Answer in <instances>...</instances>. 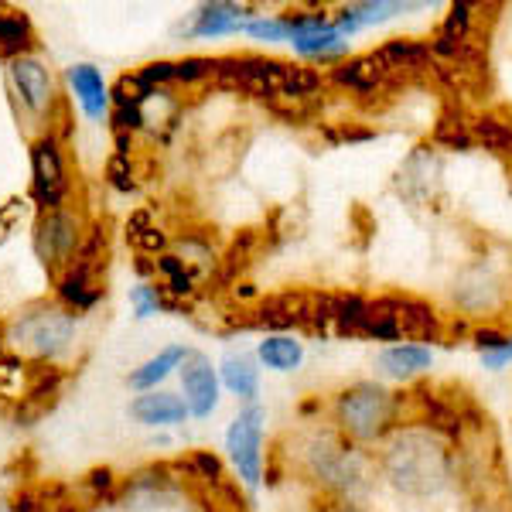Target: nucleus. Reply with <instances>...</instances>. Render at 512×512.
Wrapping results in <instances>:
<instances>
[{
    "mask_svg": "<svg viewBox=\"0 0 512 512\" xmlns=\"http://www.w3.org/2000/svg\"><path fill=\"white\" fill-rule=\"evenodd\" d=\"M379 468H383L386 482L400 495H410V499H431V495L444 492L454 475L448 444L431 427H400V431H393Z\"/></svg>",
    "mask_w": 512,
    "mask_h": 512,
    "instance_id": "1",
    "label": "nucleus"
},
{
    "mask_svg": "<svg viewBox=\"0 0 512 512\" xmlns=\"http://www.w3.org/2000/svg\"><path fill=\"white\" fill-rule=\"evenodd\" d=\"M335 424L355 444H376L396 427V396L379 383H355L338 393Z\"/></svg>",
    "mask_w": 512,
    "mask_h": 512,
    "instance_id": "2",
    "label": "nucleus"
},
{
    "mask_svg": "<svg viewBox=\"0 0 512 512\" xmlns=\"http://www.w3.org/2000/svg\"><path fill=\"white\" fill-rule=\"evenodd\" d=\"M308 472L318 478L325 489H332L345 499L366 492L369 485V465L359 451L349 448L345 441H338L332 434H321L311 441L308 448Z\"/></svg>",
    "mask_w": 512,
    "mask_h": 512,
    "instance_id": "3",
    "label": "nucleus"
},
{
    "mask_svg": "<svg viewBox=\"0 0 512 512\" xmlns=\"http://www.w3.org/2000/svg\"><path fill=\"white\" fill-rule=\"evenodd\" d=\"M72 332H76V318L65 315L62 308H35L21 315L18 325L11 328V342L18 345L24 355L35 359H55L69 349Z\"/></svg>",
    "mask_w": 512,
    "mask_h": 512,
    "instance_id": "4",
    "label": "nucleus"
},
{
    "mask_svg": "<svg viewBox=\"0 0 512 512\" xmlns=\"http://www.w3.org/2000/svg\"><path fill=\"white\" fill-rule=\"evenodd\" d=\"M226 451L233 458L239 478L256 489L263 478V410L246 407L233 417L226 431Z\"/></svg>",
    "mask_w": 512,
    "mask_h": 512,
    "instance_id": "5",
    "label": "nucleus"
},
{
    "mask_svg": "<svg viewBox=\"0 0 512 512\" xmlns=\"http://www.w3.org/2000/svg\"><path fill=\"white\" fill-rule=\"evenodd\" d=\"M287 62L280 59H263V55H239V59H219L216 79L239 86L243 93L260 96V99H277L280 82H284Z\"/></svg>",
    "mask_w": 512,
    "mask_h": 512,
    "instance_id": "6",
    "label": "nucleus"
},
{
    "mask_svg": "<svg viewBox=\"0 0 512 512\" xmlns=\"http://www.w3.org/2000/svg\"><path fill=\"white\" fill-rule=\"evenodd\" d=\"M181 390H185L188 414L198 420L212 417V410H216V403H219V376L205 352L185 355V362H181Z\"/></svg>",
    "mask_w": 512,
    "mask_h": 512,
    "instance_id": "7",
    "label": "nucleus"
},
{
    "mask_svg": "<svg viewBox=\"0 0 512 512\" xmlns=\"http://www.w3.org/2000/svg\"><path fill=\"white\" fill-rule=\"evenodd\" d=\"M31 178H35V198L45 205L48 212L62 209L65 198V164H62V151L55 144V137H41L35 147H31Z\"/></svg>",
    "mask_w": 512,
    "mask_h": 512,
    "instance_id": "8",
    "label": "nucleus"
},
{
    "mask_svg": "<svg viewBox=\"0 0 512 512\" xmlns=\"http://www.w3.org/2000/svg\"><path fill=\"white\" fill-rule=\"evenodd\" d=\"M76 246H79V226L69 212L52 209L41 216L38 229H35V250L45 267H59V263L72 260Z\"/></svg>",
    "mask_w": 512,
    "mask_h": 512,
    "instance_id": "9",
    "label": "nucleus"
},
{
    "mask_svg": "<svg viewBox=\"0 0 512 512\" xmlns=\"http://www.w3.org/2000/svg\"><path fill=\"white\" fill-rule=\"evenodd\" d=\"M11 79H14V89H18L21 103L28 106L31 113L48 110V103H52V79H48V69L38 59H31V55L14 59Z\"/></svg>",
    "mask_w": 512,
    "mask_h": 512,
    "instance_id": "10",
    "label": "nucleus"
},
{
    "mask_svg": "<svg viewBox=\"0 0 512 512\" xmlns=\"http://www.w3.org/2000/svg\"><path fill=\"white\" fill-rule=\"evenodd\" d=\"M390 301L403 338H410V342H441V321H437L431 304L414 301V297H390Z\"/></svg>",
    "mask_w": 512,
    "mask_h": 512,
    "instance_id": "11",
    "label": "nucleus"
},
{
    "mask_svg": "<svg viewBox=\"0 0 512 512\" xmlns=\"http://www.w3.org/2000/svg\"><path fill=\"white\" fill-rule=\"evenodd\" d=\"M130 417L144 427H171L181 424L188 417L185 400L175 393H164V390H151V393H140L134 403H130Z\"/></svg>",
    "mask_w": 512,
    "mask_h": 512,
    "instance_id": "12",
    "label": "nucleus"
},
{
    "mask_svg": "<svg viewBox=\"0 0 512 512\" xmlns=\"http://www.w3.org/2000/svg\"><path fill=\"white\" fill-rule=\"evenodd\" d=\"M69 82H72V93H76L79 99V106L89 113L93 120H103L106 113H110V89H106V82L103 76L93 69V65H86V62H79V65H72L69 69Z\"/></svg>",
    "mask_w": 512,
    "mask_h": 512,
    "instance_id": "13",
    "label": "nucleus"
},
{
    "mask_svg": "<svg viewBox=\"0 0 512 512\" xmlns=\"http://www.w3.org/2000/svg\"><path fill=\"white\" fill-rule=\"evenodd\" d=\"M376 59L386 69V76H396V72H420V69H434V52L420 41H386L383 48H376Z\"/></svg>",
    "mask_w": 512,
    "mask_h": 512,
    "instance_id": "14",
    "label": "nucleus"
},
{
    "mask_svg": "<svg viewBox=\"0 0 512 512\" xmlns=\"http://www.w3.org/2000/svg\"><path fill=\"white\" fill-rule=\"evenodd\" d=\"M431 352L424 345H414V342H396L390 349L379 352V369L393 379H414L420 373L431 369Z\"/></svg>",
    "mask_w": 512,
    "mask_h": 512,
    "instance_id": "15",
    "label": "nucleus"
},
{
    "mask_svg": "<svg viewBox=\"0 0 512 512\" xmlns=\"http://www.w3.org/2000/svg\"><path fill=\"white\" fill-rule=\"evenodd\" d=\"M332 79L342 82V86L355 89V93H373L379 82H386L390 76H386V69L379 65L376 55L369 52V55H355V59L338 62L335 72H332Z\"/></svg>",
    "mask_w": 512,
    "mask_h": 512,
    "instance_id": "16",
    "label": "nucleus"
},
{
    "mask_svg": "<svg viewBox=\"0 0 512 512\" xmlns=\"http://www.w3.org/2000/svg\"><path fill=\"white\" fill-rule=\"evenodd\" d=\"M246 7L239 4H205L202 11L195 14V38H219V35H233V31L246 28L243 21Z\"/></svg>",
    "mask_w": 512,
    "mask_h": 512,
    "instance_id": "17",
    "label": "nucleus"
},
{
    "mask_svg": "<svg viewBox=\"0 0 512 512\" xmlns=\"http://www.w3.org/2000/svg\"><path fill=\"white\" fill-rule=\"evenodd\" d=\"M256 355H260V362L267 369H274V373H294L297 366L304 362V349L301 342H297L294 335H267L260 342V349H256Z\"/></svg>",
    "mask_w": 512,
    "mask_h": 512,
    "instance_id": "18",
    "label": "nucleus"
},
{
    "mask_svg": "<svg viewBox=\"0 0 512 512\" xmlns=\"http://www.w3.org/2000/svg\"><path fill=\"white\" fill-rule=\"evenodd\" d=\"M219 376L226 383V390L243 396V400H253L260 393V369H256V359H250V355H226L219 366Z\"/></svg>",
    "mask_w": 512,
    "mask_h": 512,
    "instance_id": "19",
    "label": "nucleus"
},
{
    "mask_svg": "<svg viewBox=\"0 0 512 512\" xmlns=\"http://www.w3.org/2000/svg\"><path fill=\"white\" fill-rule=\"evenodd\" d=\"M185 355H188L185 345H168V349H161L154 359H147L137 373H130V386H134V390H147V393L158 390V383L171 373V369H181Z\"/></svg>",
    "mask_w": 512,
    "mask_h": 512,
    "instance_id": "20",
    "label": "nucleus"
},
{
    "mask_svg": "<svg viewBox=\"0 0 512 512\" xmlns=\"http://www.w3.org/2000/svg\"><path fill=\"white\" fill-rule=\"evenodd\" d=\"M472 140L482 144L485 151L512 154V123L495 117V113H482V117L472 120Z\"/></svg>",
    "mask_w": 512,
    "mask_h": 512,
    "instance_id": "21",
    "label": "nucleus"
},
{
    "mask_svg": "<svg viewBox=\"0 0 512 512\" xmlns=\"http://www.w3.org/2000/svg\"><path fill=\"white\" fill-rule=\"evenodd\" d=\"M499 287L492 284L489 277L478 270V274H472V277H465L461 280V287L454 291V297H458V304L465 311H492L495 304H499Z\"/></svg>",
    "mask_w": 512,
    "mask_h": 512,
    "instance_id": "22",
    "label": "nucleus"
},
{
    "mask_svg": "<svg viewBox=\"0 0 512 512\" xmlns=\"http://www.w3.org/2000/svg\"><path fill=\"white\" fill-rule=\"evenodd\" d=\"M31 45V24L24 14H0V52L21 59V52Z\"/></svg>",
    "mask_w": 512,
    "mask_h": 512,
    "instance_id": "23",
    "label": "nucleus"
},
{
    "mask_svg": "<svg viewBox=\"0 0 512 512\" xmlns=\"http://www.w3.org/2000/svg\"><path fill=\"white\" fill-rule=\"evenodd\" d=\"M434 140H437V144H444V147H451V151H465V147L475 144V140H472V123L444 117L441 123H437Z\"/></svg>",
    "mask_w": 512,
    "mask_h": 512,
    "instance_id": "24",
    "label": "nucleus"
},
{
    "mask_svg": "<svg viewBox=\"0 0 512 512\" xmlns=\"http://www.w3.org/2000/svg\"><path fill=\"white\" fill-rule=\"evenodd\" d=\"M158 270H161L164 277H168V287L175 294H188V291H192V274H188V267L178 260V256H161Z\"/></svg>",
    "mask_w": 512,
    "mask_h": 512,
    "instance_id": "25",
    "label": "nucleus"
},
{
    "mask_svg": "<svg viewBox=\"0 0 512 512\" xmlns=\"http://www.w3.org/2000/svg\"><path fill=\"white\" fill-rule=\"evenodd\" d=\"M246 31L260 41H291L287 18H253L250 24H246Z\"/></svg>",
    "mask_w": 512,
    "mask_h": 512,
    "instance_id": "26",
    "label": "nucleus"
},
{
    "mask_svg": "<svg viewBox=\"0 0 512 512\" xmlns=\"http://www.w3.org/2000/svg\"><path fill=\"white\" fill-rule=\"evenodd\" d=\"M134 304H137V318H147L161 308V297H158V291H151V287H137Z\"/></svg>",
    "mask_w": 512,
    "mask_h": 512,
    "instance_id": "27",
    "label": "nucleus"
},
{
    "mask_svg": "<svg viewBox=\"0 0 512 512\" xmlns=\"http://www.w3.org/2000/svg\"><path fill=\"white\" fill-rule=\"evenodd\" d=\"M482 362H485V369H502V366H509V362H512V338H506V342H502L499 349L482 352Z\"/></svg>",
    "mask_w": 512,
    "mask_h": 512,
    "instance_id": "28",
    "label": "nucleus"
},
{
    "mask_svg": "<svg viewBox=\"0 0 512 512\" xmlns=\"http://www.w3.org/2000/svg\"><path fill=\"white\" fill-rule=\"evenodd\" d=\"M506 338H509V335L492 332V328H489V332H478V335H475V345H478V352H492V349H499V345L506 342Z\"/></svg>",
    "mask_w": 512,
    "mask_h": 512,
    "instance_id": "29",
    "label": "nucleus"
},
{
    "mask_svg": "<svg viewBox=\"0 0 512 512\" xmlns=\"http://www.w3.org/2000/svg\"><path fill=\"white\" fill-rule=\"evenodd\" d=\"M335 512H359V509H352V506H342V509H335Z\"/></svg>",
    "mask_w": 512,
    "mask_h": 512,
    "instance_id": "30",
    "label": "nucleus"
},
{
    "mask_svg": "<svg viewBox=\"0 0 512 512\" xmlns=\"http://www.w3.org/2000/svg\"><path fill=\"white\" fill-rule=\"evenodd\" d=\"M0 512H14L11 506H4V502H0Z\"/></svg>",
    "mask_w": 512,
    "mask_h": 512,
    "instance_id": "31",
    "label": "nucleus"
}]
</instances>
